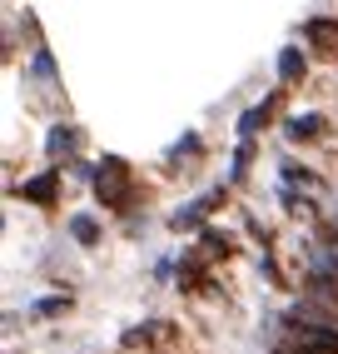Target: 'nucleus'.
Returning a JSON list of instances; mask_svg holds the SVG:
<instances>
[{
    "instance_id": "1",
    "label": "nucleus",
    "mask_w": 338,
    "mask_h": 354,
    "mask_svg": "<svg viewBox=\"0 0 338 354\" xmlns=\"http://www.w3.org/2000/svg\"><path fill=\"white\" fill-rule=\"evenodd\" d=\"M95 190H100V200H110V205H119L125 200V170L110 160L105 170H100V180H95Z\"/></svg>"
},
{
    "instance_id": "2",
    "label": "nucleus",
    "mask_w": 338,
    "mask_h": 354,
    "mask_svg": "<svg viewBox=\"0 0 338 354\" xmlns=\"http://www.w3.org/2000/svg\"><path fill=\"white\" fill-rule=\"evenodd\" d=\"M308 40L324 45V50H333V45H338V26H333V20H313V26H308Z\"/></svg>"
},
{
    "instance_id": "3",
    "label": "nucleus",
    "mask_w": 338,
    "mask_h": 354,
    "mask_svg": "<svg viewBox=\"0 0 338 354\" xmlns=\"http://www.w3.org/2000/svg\"><path fill=\"white\" fill-rule=\"evenodd\" d=\"M294 135H319V115H304V120H294Z\"/></svg>"
}]
</instances>
